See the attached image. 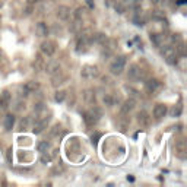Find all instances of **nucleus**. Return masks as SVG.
Segmentation results:
<instances>
[{"instance_id": "obj_1", "label": "nucleus", "mask_w": 187, "mask_h": 187, "mask_svg": "<svg viewBox=\"0 0 187 187\" xmlns=\"http://www.w3.org/2000/svg\"><path fill=\"white\" fill-rule=\"evenodd\" d=\"M101 117H102V110L97 105H94L92 108H89L88 111L83 113V121H85V124L89 126V127L95 126V124L101 120Z\"/></svg>"}, {"instance_id": "obj_2", "label": "nucleus", "mask_w": 187, "mask_h": 187, "mask_svg": "<svg viewBox=\"0 0 187 187\" xmlns=\"http://www.w3.org/2000/svg\"><path fill=\"white\" fill-rule=\"evenodd\" d=\"M161 54L168 64H177V53L173 45H161Z\"/></svg>"}, {"instance_id": "obj_3", "label": "nucleus", "mask_w": 187, "mask_h": 187, "mask_svg": "<svg viewBox=\"0 0 187 187\" xmlns=\"http://www.w3.org/2000/svg\"><path fill=\"white\" fill-rule=\"evenodd\" d=\"M124 66H126V57L124 56H119V57H115L110 64V72L113 75H121L124 70Z\"/></svg>"}, {"instance_id": "obj_4", "label": "nucleus", "mask_w": 187, "mask_h": 187, "mask_svg": "<svg viewBox=\"0 0 187 187\" xmlns=\"http://www.w3.org/2000/svg\"><path fill=\"white\" fill-rule=\"evenodd\" d=\"M40 50H41V54L45 56V57H51V56L56 53V43L54 41H43L41 45H40Z\"/></svg>"}, {"instance_id": "obj_5", "label": "nucleus", "mask_w": 187, "mask_h": 187, "mask_svg": "<svg viewBox=\"0 0 187 187\" xmlns=\"http://www.w3.org/2000/svg\"><path fill=\"white\" fill-rule=\"evenodd\" d=\"M81 75H82V77H85V79H94V77H97L98 75H99V69H98V66H91V64H88V66H83V67H82Z\"/></svg>"}, {"instance_id": "obj_6", "label": "nucleus", "mask_w": 187, "mask_h": 187, "mask_svg": "<svg viewBox=\"0 0 187 187\" xmlns=\"http://www.w3.org/2000/svg\"><path fill=\"white\" fill-rule=\"evenodd\" d=\"M127 77H129V79H132V81H136V79L143 77V72H142V69L139 67V64L133 63V64H130V66H129Z\"/></svg>"}, {"instance_id": "obj_7", "label": "nucleus", "mask_w": 187, "mask_h": 187, "mask_svg": "<svg viewBox=\"0 0 187 187\" xmlns=\"http://www.w3.org/2000/svg\"><path fill=\"white\" fill-rule=\"evenodd\" d=\"M40 82H37V81H28L25 83V85L22 86V95L24 97H26V95H29V94H34V92H37V91L40 89Z\"/></svg>"}, {"instance_id": "obj_8", "label": "nucleus", "mask_w": 187, "mask_h": 187, "mask_svg": "<svg viewBox=\"0 0 187 187\" xmlns=\"http://www.w3.org/2000/svg\"><path fill=\"white\" fill-rule=\"evenodd\" d=\"M50 121V117H44V119H38L35 120L34 126H32V132L35 135H40V133L44 132V129H47V124Z\"/></svg>"}, {"instance_id": "obj_9", "label": "nucleus", "mask_w": 187, "mask_h": 187, "mask_svg": "<svg viewBox=\"0 0 187 187\" xmlns=\"http://www.w3.org/2000/svg\"><path fill=\"white\" fill-rule=\"evenodd\" d=\"M60 69H61V66H60V63L57 60H50V61L47 63V66H44V70H45L50 76L56 75V73H59Z\"/></svg>"}, {"instance_id": "obj_10", "label": "nucleus", "mask_w": 187, "mask_h": 187, "mask_svg": "<svg viewBox=\"0 0 187 187\" xmlns=\"http://www.w3.org/2000/svg\"><path fill=\"white\" fill-rule=\"evenodd\" d=\"M137 123L140 124V127H145V129L151 126V117H149V114L145 110L137 113Z\"/></svg>"}, {"instance_id": "obj_11", "label": "nucleus", "mask_w": 187, "mask_h": 187, "mask_svg": "<svg viewBox=\"0 0 187 187\" xmlns=\"http://www.w3.org/2000/svg\"><path fill=\"white\" fill-rule=\"evenodd\" d=\"M56 16L59 18L60 21H67L69 18H70V9L67 6L61 4V6H59V8L56 9Z\"/></svg>"}, {"instance_id": "obj_12", "label": "nucleus", "mask_w": 187, "mask_h": 187, "mask_svg": "<svg viewBox=\"0 0 187 187\" xmlns=\"http://www.w3.org/2000/svg\"><path fill=\"white\" fill-rule=\"evenodd\" d=\"M159 88H161V82L158 81V79H148V81L145 82V89L148 91L149 94L157 92Z\"/></svg>"}, {"instance_id": "obj_13", "label": "nucleus", "mask_w": 187, "mask_h": 187, "mask_svg": "<svg viewBox=\"0 0 187 187\" xmlns=\"http://www.w3.org/2000/svg\"><path fill=\"white\" fill-rule=\"evenodd\" d=\"M10 101H12V95L9 91H3L0 94V108L2 110H6L10 105Z\"/></svg>"}, {"instance_id": "obj_14", "label": "nucleus", "mask_w": 187, "mask_h": 187, "mask_svg": "<svg viewBox=\"0 0 187 187\" xmlns=\"http://www.w3.org/2000/svg\"><path fill=\"white\" fill-rule=\"evenodd\" d=\"M135 107H136V99L135 98H127L121 105V114H129Z\"/></svg>"}, {"instance_id": "obj_15", "label": "nucleus", "mask_w": 187, "mask_h": 187, "mask_svg": "<svg viewBox=\"0 0 187 187\" xmlns=\"http://www.w3.org/2000/svg\"><path fill=\"white\" fill-rule=\"evenodd\" d=\"M83 101H85L88 105H95V102H97L95 91L94 89H85L83 91Z\"/></svg>"}, {"instance_id": "obj_16", "label": "nucleus", "mask_w": 187, "mask_h": 187, "mask_svg": "<svg viewBox=\"0 0 187 187\" xmlns=\"http://www.w3.org/2000/svg\"><path fill=\"white\" fill-rule=\"evenodd\" d=\"M165 114H167V107L164 104H157L153 107V117L157 120H161Z\"/></svg>"}, {"instance_id": "obj_17", "label": "nucleus", "mask_w": 187, "mask_h": 187, "mask_svg": "<svg viewBox=\"0 0 187 187\" xmlns=\"http://www.w3.org/2000/svg\"><path fill=\"white\" fill-rule=\"evenodd\" d=\"M35 31H37V35H38L40 38H44V37L48 35V26H47L45 22H38Z\"/></svg>"}, {"instance_id": "obj_18", "label": "nucleus", "mask_w": 187, "mask_h": 187, "mask_svg": "<svg viewBox=\"0 0 187 187\" xmlns=\"http://www.w3.org/2000/svg\"><path fill=\"white\" fill-rule=\"evenodd\" d=\"M107 40H108V37H107L104 32H98V34H92V35H91V41H92V43L99 44V45H104Z\"/></svg>"}, {"instance_id": "obj_19", "label": "nucleus", "mask_w": 187, "mask_h": 187, "mask_svg": "<svg viewBox=\"0 0 187 187\" xmlns=\"http://www.w3.org/2000/svg\"><path fill=\"white\" fill-rule=\"evenodd\" d=\"M175 153H177V157L184 159L186 158V145H184V140H180L179 143L175 145Z\"/></svg>"}, {"instance_id": "obj_20", "label": "nucleus", "mask_w": 187, "mask_h": 187, "mask_svg": "<svg viewBox=\"0 0 187 187\" xmlns=\"http://www.w3.org/2000/svg\"><path fill=\"white\" fill-rule=\"evenodd\" d=\"M13 124H15V115L6 114V117H4V130H6V132H10L13 129Z\"/></svg>"}, {"instance_id": "obj_21", "label": "nucleus", "mask_w": 187, "mask_h": 187, "mask_svg": "<svg viewBox=\"0 0 187 187\" xmlns=\"http://www.w3.org/2000/svg\"><path fill=\"white\" fill-rule=\"evenodd\" d=\"M34 69H35V72H41V70H44V60H43V56L41 54H38L37 57H35Z\"/></svg>"}, {"instance_id": "obj_22", "label": "nucleus", "mask_w": 187, "mask_h": 187, "mask_svg": "<svg viewBox=\"0 0 187 187\" xmlns=\"http://www.w3.org/2000/svg\"><path fill=\"white\" fill-rule=\"evenodd\" d=\"M162 40H164V35L161 34H151V41L157 47H161L162 45Z\"/></svg>"}, {"instance_id": "obj_23", "label": "nucleus", "mask_w": 187, "mask_h": 187, "mask_svg": "<svg viewBox=\"0 0 187 187\" xmlns=\"http://www.w3.org/2000/svg\"><path fill=\"white\" fill-rule=\"evenodd\" d=\"M59 73L53 75V82H51V85L54 86V88H56V86H59V85H61V83H64V76H61V75L59 76Z\"/></svg>"}, {"instance_id": "obj_24", "label": "nucleus", "mask_w": 187, "mask_h": 187, "mask_svg": "<svg viewBox=\"0 0 187 187\" xmlns=\"http://www.w3.org/2000/svg\"><path fill=\"white\" fill-rule=\"evenodd\" d=\"M63 173H64V167L61 165V164H56L50 171L51 175H60V174H63Z\"/></svg>"}, {"instance_id": "obj_25", "label": "nucleus", "mask_w": 187, "mask_h": 187, "mask_svg": "<svg viewBox=\"0 0 187 187\" xmlns=\"http://www.w3.org/2000/svg\"><path fill=\"white\" fill-rule=\"evenodd\" d=\"M37 149H38V152H47L48 149H50V142H47V140H41L38 145H37Z\"/></svg>"}, {"instance_id": "obj_26", "label": "nucleus", "mask_w": 187, "mask_h": 187, "mask_svg": "<svg viewBox=\"0 0 187 187\" xmlns=\"http://www.w3.org/2000/svg\"><path fill=\"white\" fill-rule=\"evenodd\" d=\"M151 18L155 19V21H164V18H165V13L162 12V10H153L151 13Z\"/></svg>"}, {"instance_id": "obj_27", "label": "nucleus", "mask_w": 187, "mask_h": 187, "mask_svg": "<svg viewBox=\"0 0 187 187\" xmlns=\"http://www.w3.org/2000/svg\"><path fill=\"white\" fill-rule=\"evenodd\" d=\"M66 95H67V92H66V91H56L54 99H56L57 102H63L64 98H66Z\"/></svg>"}, {"instance_id": "obj_28", "label": "nucleus", "mask_w": 187, "mask_h": 187, "mask_svg": "<svg viewBox=\"0 0 187 187\" xmlns=\"http://www.w3.org/2000/svg\"><path fill=\"white\" fill-rule=\"evenodd\" d=\"M113 53H114V51H111L110 48H107V47L104 45V48L101 50V57H102L104 60H108L111 56H113Z\"/></svg>"}, {"instance_id": "obj_29", "label": "nucleus", "mask_w": 187, "mask_h": 187, "mask_svg": "<svg viewBox=\"0 0 187 187\" xmlns=\"http://www.w3.org/2000/svg\"><path fill=\"white\" fill-rule=\"evenodd\" d=\"M60 133H61V126H60V124H56V126H53V129L50 130V137L59 136Z\"/></svg>"}, {"instance_id": "obj_30", "label": "nucleus", "mask_w": 187, "mask_h": 187, "mask_svg": "<svg viewBox=\"0 0 187 187\" xmlns=\"http://www.w3.org/2000/svg\"><path fill=\"white\" fill-rule=\"evenodd\" d=\"M29 123H31L29 117H24V119L21 120V123H19V130H26L28 126H29Z\"/></svg>"}, {"instance_id": "obj_31", "label": "nucleus", "mask_w": 187, "mask_h": 187, "mask_svg": "<svg viewBox=\"0 0 187 187\" xmlns=\"http://www.w3.org/2000/svg\"><path fill=\"white\" fill-rule=\"evenodd\" d=\"M101 132H98V130H94L92 133H91V142H92L94 145H97L98 143V140L101 139Z\"/></svg>"}, {"instance_id": "obj_32", "label": "nucleus", "mask_w": 187, "mask_h": 187, "mask_svg": "<svg viewBox=\"0 0 187 187\" xmlns=\"http://www.w3.org/2000/svg\"><path fill=\"white\" fill-rule=\"evenodd\" d=\"M181 111H183V108H181V105H180V104H177V105H174L173 107V108H171V115H173V117H179L180 114H181Z\"/></svg>"}, {"instance_id": "obj_33", "label": "nucleus", "mask_w": 187, "mask_h": 187, "mask_svg": "<svg viewBox=\"0 0 187 187\" xmlns=\"http://www.w3.org/2000/svg\"><path fill=\"white\" fill-rule=\"evenodd\" d=\"M102 102H104V105H105V107H113V105H114V102H113V97H111V95H104Z\"/></svg>"}, {"instance_id": "obj_34", "label": "nucleus", "mask_w": 187, "mask_h": 187, "mask_svg": "<svg viewBox=\"0 0 187 187\" xmlns=\"http://www.w3.org/2000/svg\"><path fill=\"white\" fill-rule=\"evenodd\" d=\"M114 9H115V12H117V13H124V12H126V4L120 3V2H115Z\"/></svg>"}, {"instance_id": "obj_35", "label": "nucleus", "mask_w": 187, "mask_h": 187, "mask_svg": "<svg viewBox=\"0 0 187 187\" xmlns=\"http://www.w3.org/2000/svg\"><path fill=\"white\" fill-rule=\"evenodd\" d=\"M171 41H173V44H179V43H181L183 41V38H181V35H179V34H174L173 37H171Z\"/></svg>"}, {"instance_id": "obj_36", "label": "nucleus", "mask_w": 187, "mask_h": 187, "mask_svg": "<svg viewBox=\"0 0 187 187\" xmlns=\"http://www.w3.org/2000/svg\"><path fill=\"white\" fill-rule=\"evenodd\" d=\"M83 12H85V10H83L82 8H77L76 12H75V18H76V19H82V16H83Z\"/></svg>"}, {"instance_id": "obj_37", "label": "nucleus", "mask_w": 187, "mask_h": 187, "mask_svg": "<svg viewBox=\"0 0 187 187\" xmlns=\"http://www.w3.org/2000/svg\"><path fill=\"white\" fill-rule=\"evenodd\" d=\"M32 9H34V4H26L25 10H24V15H25V16L31 15V13H32Z\"/></svg>"}, {"instance_id": "obj_38", "label": "nucleus", "mask_w": 187, "mask_h": 187, "mask_svg": "<svg viewBox=\"0 0 187 187\" xmlns=\"http://www.w3.org/2000/svg\"><path fill=\"white\" fill-rule=\"evenodd\" d=\"M53 158H51V155H48L47 153L45 155V152H43V157H41V162H50Z\"/></svg>"}, {"instance_id": "obj_39", "label": "nucleus", "mask_w": 187, "mask_h": 187, "mask_svg": "<svg viewBox=\"0 0 187 187\" xmlns=\"http://www.w3.org/2000/svg\"><path fill=\"white\" fill-rule=\"evenodd\" d=\"M22 108H25V102L19 101V102H18V104H16V107H15V110H16V111H21Z\"/></svg>"}, {"instance_id": "obj_40", "label": "nucleus", "mask_w": 187, "mask_h": 187, "mask_svg": "<svg viewBox=\"0 0 187 187\" xmlns=\"http://www.w3.org/2000/svg\"><path fill=\"white\" fill-rule=\"evenodd\" d=\"M115 2H117V0H105L104 3H105V6L111 8V6H114V4H115Z\"/></svg>"}, {"instance_id": "obj_41", "label": "nucleus", "mask_w": 187, "mask_h": 187, "mask_svg": "<svg viewBox=\"0 0 187 187\" xmlns=\"http://www.w3.org/2000/svg\"><path fill=\"white\" fill-rule=\"evenodd\" d=\"M85 2H86V4H88V8L89 9L95 8V2H94V0H85Z\"/></svg>"}, {"instance_id": "obj_42", "label": "nucleus", "mask_w": 187, "mask_h": 187, "mask_svg": "<svg viewBox=\"0 0 187 187\" xmlns=\"http://www.w3.org/2000/svg\"><path fill=\"white\" fill-rule=\"evenodd\" d=\"M8 159H9V162L12 161V149L9 148V151H8Z\"/></svg>"}, {"instance_id": "obj_43", "label": "nucleus", "mask_w": 187, "mask_h": 187, "mask_svg": "<svg viewBox=\"0 0 187 187\" xmlns=\"http://www.w3.org/2000/svg\"><path fill=\"white\" fill-rule=\"evenodd\" d=\"M38 2H40V0H26V3H28V4H37Z\"/></svg>"}, {"instance_id": "obj_44", "label": "nucleus", "mask_w": 187, "mask_h": 187, "mask_svg": "<svg viewBox=\"0 0 187 187\" xmlns=\"http://www.w3.org/2000/svg\"><path fill=\"white\" fill-rule=\"evenodd\" d=\"M151 3H152V4H158V3H161V0H151Z\"/></svg>"}, {"instance_id": "obj_45", "label": "nucleus", "mask_w": 187, "mask_h": 187, "mask_svg": "<svg viewBox=\"0 0 187 187\" xmlns=\"http://www.w3.org/2000/svg\"><path fill=\"white\" fill-rule=\"evenodd\" d=\"M186 3V0H179V2H177V4H184Z\"/></svg>"}]
</instances>
